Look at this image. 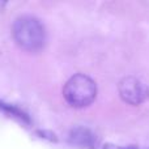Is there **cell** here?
Segmentation results:
<instances>
[{"instance_id": "obj_1", "label": "cell", "mask_w": 149, "mask_h": 149, "mask_svg": "<svg viewBox=\"0 0 149 149\" xmlns=\"http://www.w3.org/2000/svg\"><path fill=\"white\" fill-rule=\"evenodd\" d=\"M12 34L16 43L26 51H38L43 47L46 41V31L37 17L20 16L15 20Z\"/></svg>"}, {"instance_id": "obj_2", "label": "cell", "mask_w": 149, "mask_h": 149, "mask_svg": "<svg viewBox=\"0 0 149 149\" xmlns=\"http://www.w3.org/2000/svg\"><path fill=\"white\" fill-rule=\"evenodd\" d=\"M64 98L73 107H85L95 100L97 85L89 76L77 73L67 81L63 89Z\"/></svg>"}, {"instance_id": "obj_3", "label": "cell", "mask_w": 149, "mask_h": 149, "mask_svg": "<svg viewBox=\"0 0 149 149\" xmlns=\"http://www.w3.org/2000/svg\"><path fill=\"white\" fill-rule=\"evenodd\" d=\"M119 94L130 105H140L149 97V86L135 76H127L119 82Z\"/></svg>"}, {"instance_id": "obj_4", "label": "cell", "mask_w": 149, "mask_h": 149, "mask_svg": "<svg viewBox=\"0 0 149 149\" xmlns=\"http://www.w3.org/2000/svg\"><path fill=\"white\" fill-rule=\"evenodd\" d=\"M70 141L80 148H90L94 144V135L85 127H74L70 134Z\"/></svg>"}, {"instance_id": "obj_5", "label": "cell", "mask_w": 149, "mask_h": 149, "mask_svg": "<svg viewBox=\"0 0 149 149\" xmlns=\"http://www.w3.org/2000/svg\"><path fill=\"white\" fill-rule=\"evenodd\" d=\"M0 109L4 110L5 113H8V114H10V115L16 116V118L21 119V120L25 122V123H29V122H30V119H29V116L26 115V113H24L21 109H18L17 106H15V105H9V103H5V102H1V101H0Z\"/></svg>"}, {"instance_id": "obj_6", "label": "cell", "mask_w": 149, "mask_h": 149, "mask_svg": "<svg viewBox=\"0 0 149 149\" xmlns=\"http://www.w3.org/2000/svg\"><path fill=\"white\" fill-rule=\"evenodd\" d=\"M103 149H137V147H135V145H115L107 143L103 145Z\"/></svg>"}]
</instances>
